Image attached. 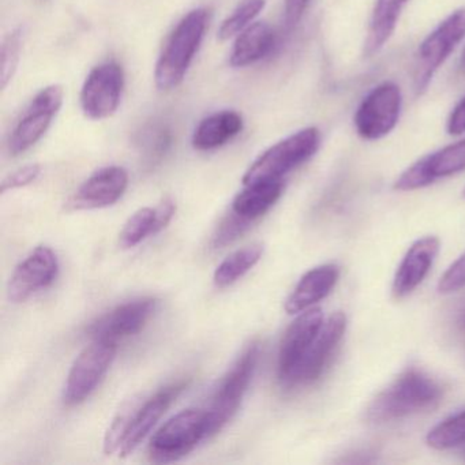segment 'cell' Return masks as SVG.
I'll list each match as a JSON object with an SVG mask.
<instances>
[{"label": "cell", "mask_w": 465, "mask_h": 465, "mask_svg": "<svg viewBox=\"0 0 465 465\" xmlns=\"http://www.w3.org/2000/svg\"><path fill=\"white\" fill-rule=\"evenodd\" d=\"M442 396L440 382L420 370L410 369L372 400L367 419L372 423H386L407 418L434 408Z\"/></svg>", "instance_id": "1"}, {"label": "cell", "mask_w": 465, "mask_h": 465, "mask_svg": "<svg viewBox=\"0 0 465 465\" xmlns=\"http://www.w3.org/2000/svg\"><path fill=\"white\" fill-rule=\"evenodd\" d=\"M209 24V12L203 7L193 10L182 18L165 43L154 70V81L160 91H171L183 83Z\"/></svg>", "instance_id": "2"}, {"label": "cell", "mask_w": 465, "mask_h": 465, "mask_svg": "<svg viewBox=\"0 0 465 465\" xmlns=\"http://www.w3.org/2000/svg\"><path fill=\"white\" fill-rule=\"evenodd\" d=\"M321 133L307 127L263 152L243 176V184L282 179L291 171L309 162L320 149Z\"/></svg>", "instance_id": "3"}, {"label": "cell", "mask_w": 465, "mask_h": 465, "mask_svg": "<svg viewBox=\"0 0 465 465\" xmlns=\"http://www.w3.org/2000/svg\"><path fill=\"white\" fill-rule=\"evenodd\" d=\"M208 438V411L189 408L176 413L154 432L149 443V456L156 462L176 461Z\"/></svg>", "instance_id": "4"}, {"label": "cell", "mask_w": 465, "mask_h": 465, "mask_svg": "<svg viewBox=\"0 0 465 465\" xmlns=\"http://www.w3.org/2000/svg\"><path fill=\"white\" fill-rule=\"evenodd\" d=\"M258 361L260 344L254 341L242 352L227 374L220 381L212 400L211 410H208L209 438L222 431L223 427L235 415L254 377Z\"/></svg>", "instance_id": "5"}, {"label": "cell", "mask_w": 465, "mask_h": 465, "mask_svg": "<svg viewBox=\"0 0 465 465\" xmlns=\"http://www.w3.org/2000/svg\"><path fill=\"white\" fill-rule=\"evenodd\" d=\"M465 37V7L451 13L419 47L413 85L416 94H423L435 73L445 64Z\"/></svg>", "instance_id": "6"}, {"label": "cell", "mask_w": 465, "mask_h": 465, "mask_svg": "<svg viewBox=\"0 0 465 465\" xmlns=\"http://www.w3.org/2000/svg\"><path fill=\"white\" fill-rule=\"evenodd\" d=\"M118 351V342L110 340H94L78 355L67 375L64 385V404H81L85 401L104 380Z\"/></svg>", "instance_id": "7"}, {"label": "cell", "mask_w": 465, "mask_h": 465, "mask_svg": "<svg viewBox=\"0 0 465 465\" xmlns=\"http://www.w3.org/2000/svg\"><path fill=\"white\" fill-rule=\"evenodd\" d=\"M402 94L393 83H383L369 92L356 110L353 124L359 137L377 141L393 132L401 113Z\"/></svg>", "instance_id": "8"}, {"label": "cell", "mask_w": 465, "mask_h": 465, "mask_svg": "<svg viewBox=\"0 0 465 465\" xmlns=\"http://www.w3.org/2000/svg\"><path fill=\"white\" fill-rule=\"evenodd\" d=\"M64 94L62 86L51 85L34 97L10 137L9 151L12 156L25 153L42 140L64 104Z\"/></svg>", "instance_id": "9"}, {"label": "cell", "mask_w": 465, "mask_h": 465, "mask_svg": "<svg viewBox=\"0 0 465 465\" xmlns=\"http://www.w3.org/2000/svg\"><path fill=\"white\" fill-rule=\"evenodd\" d=\"M124 88V69L116 62L94 67L81 91V108L89 119L110 118L121 104Z\"/></svg>", "instance_id": "10"}, {"label": "cell", "mask_w": 465, "mask_h": 465, "mask_svg": "<svg viewBox=\"0 0 465 465\" xmlns=\"http://www.w3.org/2000/svg\"><path fill=\"white\" fill-rule=\"evenodd\" d=\"M465 171V140L445 146L411 165L401 173L394 189L412 192L434 183L438 179L448 178Z\"/></svg>", "instance_id": "11"}, {"label": "cell", "mask_w": 465, "mask_h": 465, "mask_svg": "<svg viewBox=\"0 0 465 465\" xmlns=\"http://www.w3.org/2000/svg\"><path fill=\"white\" fill-rule=\"evenodd\" d=\"M157 301L153 298H140L127 302L105 312L89 325L88 334L92 340H110L118 342L124 337L134 336L156 312Z\"/></svg>", "instance_id": "12"}, {"label": "cell", "mask_w": 465, "mask_h": 465, "mask_svg": "<svg viewBox=\"0 0 465 465\" xmlns=\"http://www.w3.org/2000/svg\"><path fill=\"white\" fill-rule=\"evenodd\" d=\"M58 273L59 261L55 252L47 246L37 247L15 268L7 288L10 302H25L39 291L50 287Z\"/></svg>", "instance_id": "13"}, {"label": "cell", "mask_w": 465, "mask_h": 465, "mask_svg": "<svg viewBox=\"0 0 465 465\" xmlns=\"http://www.w3.org/2000/svg\"><path fill=\"white\" fill-rule=\"evenodd\" d=\"M323 325L322 310L314 307L299 315L282 337L277 371L282 383L288 385L296 369L306 356Z\"/></svg>", "instance_id": "14"}, {"label": "cell", "mask_w": 465, "mask_h": 465, "mask_svg": "<svg viewBox=\"0 0 465 465\" xmlns=\"http://www.w3.org/2000/svg\"><path fill=\"white\" fill-rule=\"evenodd\" d=\"M345 329H347V317L344 312H337L331 314L323 322L320 333L315 337L314 342L307 351L306 356L299 364L288 385H309L315 382L331 363L334 351L344 337Z\"/></svg>", "instance_id": "15"}, {"label": "cell", "mask_w": 465, "mask_h": 465, "mask_svg": "<svg viewBox=\"0 0 465 465\" xmlns=\"http://www.w3.org/2000/svg\"><path fill=\"white\" fill-rule=\"evenodd\" d=\"M129 186V173L122 167H105L86 179L70 198L73 211L107 208L121 200Z\"/></svg>", "instance_id": "16"}, {"label": "cell", "mask_w": 465, "mask_h": 465, "mask_svg": "<svg viewBox=\"0 0 465 465\" xmlns=\"http://www.w3.org/2000/svg\"><path fill=\"white\" fill-rule=\"evenodd\" d=\"M186 386V382L179 381L160 389L149 399L143 400L133 416L132 424L127 430L126 438L119 451L122 457L129 456L143 443Z\"/></svg>", "instance_id": "17"}, {"label": "cell", "mask_w": 465, "mask_h": 465, "mask_svg": "<svg viewBox=\"0 0 465 465\" xmlns=\"http://www.w3.org/2000/svg\"><path fill=\"white\" fill-rule=\"evenodd\" d=\"M440 252V241L435 236H424L416 241L402 258L393 280L394 298H407L426 279Z\"/></svg>", "instance_id": "18"}, {"label": "cell", "mask_w": 465, "mask_h": 465, "mask_svg": "<svg viewBox=\"0 0 465 465\" xmlns=\"http://www.w3.org/2000/svg\"><path fill=\"white\" fill-rule=\"evenodd\" d=\"M339 277V266L333 263L318 266L307 272L285 302L288 314H298L325 299L336 287Z\"/></svg>", "instance_id": "19"}, {"label": "cell", "mask_w": 465, "mask_h": 465, "mask_svg": "<svg viewBox=\"0 0 465 465\" xmlns=\"http://www.w3.org/2000/svg\"><path fill=\"white\" fill-rule=\"evenodd\" d=\"M243 130V118L235 111H220L201 121L193 134V146L208 152L222 148Z\"/></svg>", "instance_id": "20"}, {"label": "cell", "mask_w": 465, "mask_h": 465, "mask_svg": "<svg viewBox=\"0 0 465 465\" xmlns=\"http://www.w3.org/2000/svg\"><path fill=\"white\" fill-rule=\"evenodd\" d=\"M276 34L266 23H252L236 36L230 55L232 67H246L271 55L276 47Z\"/></svg>", "instance_id": "21"}, {"label": "cell", "mask_w": 465, "mask_h": 465, "mask_svg": "<svg viewBox=\"0 0 465 465\" xmlns=\"http://www.w3.org/2000/svg\"><path fill=\"white\" fill-rule=\"evenodd\" d=\"M244 186L246 187L233 200L232 212L252 223L263 216L279 201L284 190V182L282 179H273Z\"/></svg>", "instance_id": "22"}, {"label": "cell", "mask_w": 465, "mask_h": 465, "mask_svg": "<svg viewBox=\"0 0 465 465\" xmlns=\"http://www.w3.org/2000/svg\"><path fill=\"white\" fill-rule=\"evenodd\" d=\"M410 0H377L370 20L367 39L364 42V56L371 58L380 53L396 31L400 15Z\"/></svg>", "instance_id": "23"}, {"label": "cell", "mask_w": 465, "mask_h": 465, "mask_svg": "<svg viewBox=\"0 0 465 465\" xmlns=\"http://www.w3.org/2000/svg\"><path fill=\"white\" fill-rule=\"evenodd\" d=\"M263 249L261 244L244 247L232 252L230 257L225 258L214 272V284L217 287L224 288L233 284L244 276L247 272L252 271L258 261L262 257Z\"/></svg>", "instance_id": "24"}, {"label": "cell", "mask_w": 465, "mask_h": 465, "mask_svg": "<svg viewBox=\"0 0 465 465\" xmlns=\"http://www.w3.org/2000/svg\"><path fill=\"white\" fill-rule=\"evenodd\" d=\"M426 440L430 448L437 450L457 448L465 443V411L449 416L430 430Z\"/></svg>", "instance_id": "25"}, {"label": "cell", "mask_w": 465, "mask_h": 465, "mask_svg": "<svg viewBox=\"0 0 465 465\" xmlns=\"http://www.w3.org/2000/svg\"><path fill=\"white\" fill-rule=\"evenodd\" d=\"M153 235H156V211L143 208L127 220L119 235V243L124 249H132Z\"/></svg>", "instance_id": "26"}, {"label": "cell", "mask_w": 465, "mask_h": 465, "mask_svg": "<svg viewBox=\"0 0 465 465\" xmlns=\"http://www.w3.org/2000/svg\"><path fill=\"white\" fill-rule=\"evenodd\" d=\"M265 4V0H242L239 6L233 10L232 15L220 26L219 39L225 42V40L238 36L244 29L249 28L262 12Z\"/></svg>", "instance_id": "27"}, {"label": "cell", "mask_w": 465, "mask_h": 465, "mask_svg": "<svg viewBox=\"0 0 465 465\" xmlns=\"http://www.w3.org/2000/svg\"><path fill=\"white\" fill-rule=\"evenodd\" d=\"M141 402H143V400L138 399V397H133V399L127 400L122 405L119 412L116 413L104 437V453L108 454V456L121 451L124 438H126L127 430H129L130 424H132L133 416H134L135 411H137L138 405Z\"/></svg>", "instance_id": "28"}, {"label": "cell", "mask_w": 465, "mask_h": 465, "mask_svg": "<svg viewBox=\"0 0 465 465\" xmlns=\"http://www.w3.org/2000/svg\"><path fill=\"white\" fill-rule=\"evenodd\" d=\"M21 48H23V31L17 28L7 35L2 45V70H0L2 89H6L15 77V70L20 64Z\"/></svg>", "instance_id": "29"}, {"label": "cell", "mask_w": 465, "mask_h": 465, "mask_svg": "<svg viewBox=\"0 0 465 465\" xmlns=\"http://www.w3.org/2000/svg\"><path fill=\"white\" fill-rule=\"evenodd\" d=\"M171 146V134L165 127H153L143 134L141 151H143L146 162L156 164L167 153Z\"/></svg>", "instance_id": "30"}, {"label": "cell", "mask_w": 465, "mask_h": 465, "mask_svg": "<svg viewBox=\"0 0 465 465\" xmlns=\"http://www.w3.org/2000/svg\"><path fill=\"white\" fill-rule=\"evenodd\" d=\"M249 222L242 219V217H239L238 214L232 212V216H228L222 223L219 230H217L213 239L214 247L222 249V247L227 246L231 242L235 241L238 236H241L246 231V228L249 227Z\"/></svg>", "instance_id": "31"}, {"label": "cell", "mask_w": 465, "mask_h": 465, "mask_svg": "<svg viewBox=\"0 0 465 465\" xmlns=\"http://www.w3.org/2000/svg\"><path fill=\"white\" fill-rule=\"evenodd\" d=\"M462 288H465V252L456 262L451 263L438 282V291L440 293L457 292Z\"/></svg>", "instance_id": "32"}, {"label": "cell", "mask_w": 465, "mask_h": 465, "mask_svg": "<svg viewBox=\"0 0 465 465\" xmlns=\"http://www.w3.org/2000/svg\"><path fill=\"white\" fill-rule=\"evenodd\" d=\"M42 173V167L39 164H29L25 167L20 168V170L13 173L12 175L7 176L4 182H2V194L9 192V190L20 189V187L28 186V184L34 183Z\"/></svg>", "instance_id": "33"}, {"label": "cell", "mask_w": 465, "mask_h": 465, "mask_svg": "<svg viewBox=\"0 0 465 465\" xmlns=\"http://www.w3.org/2000/svg\"><path fill=\"white\" fill-rule=\"evenodd\" d=\"M312 0H284V28L292 32L309 9Z\"/></svg>", "instance_id": "34"}, {"label": "cell", "mask_w": 465, "mask_h": 465, "mask_svg": "<svg viewBox=\"0 0 465 465\" xmlns=\"http://www.w3.org/2000/svg\"><path fill=\"white\" fill-rule=\"evenodd\" d=\"M446 130H448L450 135H461L465 133V97L454 107L451 111L450 116L448 119V124H446Z\"/></svg>", "instance_id": "35"}, {"label": "cell", "mask_w": 465, "mask_h": 465, "mask_svg": "<svg viewBox=\"0 0 465 465\" xmlns=\"http://www.w3.org/2000/svg\"><path fill=\"white\" fill-rule=\"evenodd\" d=\"M156 211V235L160 232V231L164 230L168 224H170L171 220H173V214L176 212V205L171 198H165L164 201L160 203V205L157 208H154Z\"/></svg>", "instance_id": "36"}, {"label": "cell", "mask_w": 465, "mask_h": 465, "mask_svg": "<svg viewBox=\"0 0 465 465\" xmlns=\"http://www.w3.org/2000/svg\"><path fill=\"white\" fill-rule=\"evenodd\" d=\"M460 67H461L462 72L465 73V48L461 54V59H460Z\"/></svg>", "instance_id": "37"}, {"label": "cell", "mask_w": 465, "mask_h": 465, "mask_svg": "<svg viewBox=\"0 0 465 465\" xmlns=\"http://www.w3.org/2000/svg\"><path fill=\"white\" fill-rule=\"evenodd\" d=\"M462 195H464V197H465V190H464V193H462Z\"/></svg>", "instance_id": "38"}, {"label": "cell", "mask_w": 465, "mask_h": 465, "mask_svg": "<svg viewBox=\"0 0 465 465\" xmlns=\"http://www.w3.org/2000/svg\"><path fill=\"white\" fill-rule=\"evenodd\" d=\"M464 328H465V317H464Z\"/></svg>", "instance_id": "39"}]
</instances>
